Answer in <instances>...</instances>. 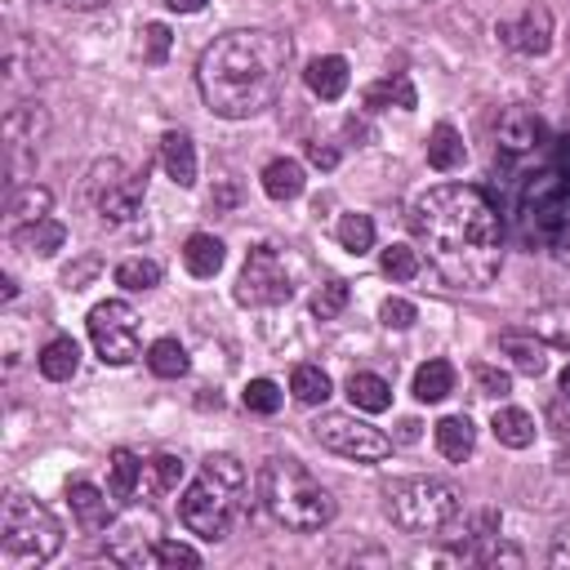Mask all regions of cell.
I'll return each instance as SVG.
<instances>
[{"label": "cell", "mask_w": 570, "mask_h": 570, "mask_svg": "<svg viewBox=\"0 0 570 570\" xmlns=\"http://www.w3.org/2000/svg\"><path fill=\"white\" fill-rule=\"evenodd\" d=\"M410 232L454 289H485L503 267V214L485 187L441 183L410 205Z\"/></svg>", "instance_id": "obj_1"}, {"label": "cell", "mask_w": 570, "mask_h": 570, "mask_svg": "<svg viewBox=\"0 0 570 570\" xmlns=\"http://www.w3.org/2000/svg\"><path fill=\"white\" fill-rule=\"evenodd\" d=\"M289 58H294L289 36L267 27H240L218 36L214 45H205L196 62V85L205 107L223 120H249L267 111L285 85Z\"/></svg>", "instance_id": "obj_2"}, {"label": "cell", "mask_w": 570, "mask_h": 570, "mask_svg": "<svg viewBox=\"0 0 570 570\" xmlns=\"http://www.w3.org/2000/svg\"><path fill=\"white\" fill-rule=\"evenodd\" d=\"M512 178V223L521 245L543 254H570V134L543 138L534 151L517 156Z\"/></svg>", "instance_id": "obj_3"}, {"label": "cell", "mask_w": 570, "mask_h": 570, "mask_svg": "<svg viewBox=\"0 0 570 570\" xmlns=\"http://www.w3.org/2000/svg\"><path fill=\"white\" fill-rule=\"evenodd\" d=\"M254 485H258L263 512H267L276 525H285V530L312 534V530H325V525L334 521V494H330L298 459H289V454L263 459Z\"/></svg>", "instance_id": "obj_4"}, {"label": "cell", "mask_w": 570, "mask_h": 570, "mask_svg": "<svg viewBox=\"0 0 570 570\" xmlns=\"http://www.w3.org/2000/svg\"><path fill=\"white\" fill-rule=\"evenodd\" d=\"M245 512V468L232 454H209L200 463V472L191 476V485L178 494V521L205 539L218 543L232 534L236 517Z\"/></svg>", "instance_id": "obj_5"}, {"label": "cell", "mask_w": 570, "mask_h": 570, "mask_svg": "<svg viewBox=\"0 0 570 570\" xmlns=\"http://www.w3.org/2000/svg\"><path fill=\"white\" fill-rule=\"evenodd\" d=\"M383 512L401 534H441L463 512V494L445 476H401L383 485Z\"/></svg>", "instance_id": "obj_6"}, {"label": "cell", "mask_w": 570, "mask_h": 570, "mask_svg": "<svg viewBox=\"0 0 570 570\" xmlns=\"http://www.w3.org/2000/svg\"><path fill=\"white\" fill-rule=\"evenodd\" d=\"M58 548H62L58 517L45 503H36L31 494H9L4 517H0V566L4 570L40 566V561L58 557Z\"/></svg>", "instance_id": "obj_7"}, {"label": "cell", "mask_w": 570, "mask_h": 570, "mask_svg": "<svg viewBox=\"0 0 570 570\" xmlns=\"http://www.w3.org/2000/svg\"><path fill=\"white\" fill-rule=\"evenodd\" d=\"M85 196L94 200L102 223H129L142 209V196H147V165L142 169H125L116 156H107V160H98L89 169Z\"/></svg>", "instance_id": "obj_8"}, {"label": "cell", "mask_w": 570, "mask_h": 570, "mask_svg": "<svg viewBox=\"0 0 570 570\" xmlns=\"http://www.w3.org/2000/svg\"><path fill=\"white\" fill-rule=\"evenodd\" d=\"M316 445H325L330 454H343L352 463H383L392 454V436H383L374 423L343 414V410H321L312 423Z\"/></svg>", "instance_id": "obj_9"}, {"label": "cell", "mask_w": 570, "mask_h": 570, "mask_svg": "<svg viewBox=\"0 0 570 570\" xmlns=\"http://www.w3.org/2000/svg\"><path fill=\"white\" fill-rule=\"evenodd\" d=\"M89 343L94 352L107 361V365H129L142 347V325H138V312L125 303V298H107L89 312Z\"/></svg>", "instance_id": "obj_10"}, {"label": "cell", "mask_w": 570, "mask_h": 570, "mask_svg": "<svg viewBox=\"0 0 570 570\" xmlns=\"http://www.w3.org/2000/svg\"><path fill=\"white\" fill-rule=\"evenodd\" d=\"M294 294L289 285V272H285V258L276 245H254L245 254V267L236 276V303L240 307H276Z\"/></svg>", "instance_id": "obj_11"}, {"label": "cell", "mask_w": 570, "mask_h": 570, "mask_svg": "<svg viewBox=\"0 0 570 570\" xmlns=\"http://www.w3.org/2000/svg\"><path fill=\"white\" fill-rule=\"evenodd\" d=\"M45 134H49V111L40 102H13L4 111V165L13 187H22V174L36 165Z\"/></svg>", "instance_id": "obj_12"}, {"label": "cell", "mask_w": 570, "mask_h": 570, "mask_svg": "<svg viewBox=\"0 0 570 570\" xmlns=\"http://www.w3.org/2000/svg\"><path fill=\"white\" fill-rule=\"evenodd\" d=\"M499 36H503L508 49L539 58V53L552 49V13H548L543 4H525L512 22H499Z\"/></svg>", "instance_id": "obj_13"}, {"label": "cell", "mask_w": 570, "mask_h": 570, "mask_svg": "<svg viewBox=\"0 0 570 570\" xmlns=\"http://www.w3.org/2000/svg\"><path fill=\"white\" fill-rule=\"evenodd\" d=\"M543 138H548V125H543L534 111H525V107H508V111L499 116V134H494V142H499V156H503V160H517V156L534 151Z\"/></svg>", "instance_id": "obj_14"}, {"label": "cell", "mask_w": 570, "mask_h": 570, "mask_svg": "<svg viewBox=\"0 0 570 570\" xmlns=\"http://www.w3.org/2000/svg\"><path fill=\"white\" fill-rule=\"evenodd\" d=\"M67 503H71V517L80 521V530L98 534V530L111 525V499L94 481H71L67 485Z\"/></svg>", "instance_id": "obj_15"}, {"label": "cell", "mask_w": 570, "mask_h": 570, "mask_svg": "<svg viewBox=\"0 0 570 570\" xmlns=\"http://www.w3.org/2000/svg\"><path fill=\"white\" fill-rule=\"evenodd\" d=\"M303 80H307V89L321 98V102H338L343 94H347V58H338V53H325V58H312L307 62V71H303Z\"/></svg>", "instance_id": "obj_16"}, {"label": "cell", "mask_w": 570, "mask_h": 570, "mask_svg": "<svg viewBox=\"0 0 570 570\" xmlns=\"http://www.w3.org/2000/svg\"><path fill=\"white\" fill-rule=\"evenodd\" d=\"M499 352L512 361V370H521L530 379H539L548 370V347L534 338V330H508V334H499Z\"/></svg>", "instance_id": "obj_17"}, {"label": "cell", "mask_w": 570, "mask_h": 570, "mask_svg": "<svg viewBox=\"0 0 570 570\" xmlns=\"http://www.w3.org/2000/svg\"><path fill=\"white\" fill-rule=\"evenodd\" d=\"M361 107H365V111H387V107L414 111V107H419V94H414L410 76L396 71V76H383V80L365 85V89H361Z\"/></svg>", "instance_id": "obj_18"}, {"label": "cell", "mask_w": 570, "mask_h": 570, "mask_svg": "<svg viewBox=\"0 0 570 570\" xmlns=\"http://www.w3.org/2000/svg\"><path fill=\"white\" fill-rule=\"evenodd\" d=\"M160 165H165V174H169L178 187H191V183H196V142H191V134L169 129V134L160 138Z\"/></svg>", "instance_id": "obj_19"}, {"label": "cell", "mask_w": 570, "mask_h": 570, "mask_svg": "<svg viewBox=\"0 0 570 570\" xmlns=\"http://www.w3.org/2000/svg\"><path fill=\"white\" fill-rule=\"evenodd\" d=\"M432 441H436V450H441L450 463H463V459L476 450V428H472L468 414H445V419L432 428Z\"/></svg>", "instance_id": "obj_20"}, {"label": "cell", "mask_w": 570, "mask_h": 570, "mask_svg": "<svg viewBox=\"0 0 570 570\" xmlns=\"http://www.w3.org/2000/svg\"><path fill=\"white\" fill-rule=\"evenodd\" d=\"M9 240L27 254H40V258H53L62 245H67V227L58 218H40V223H27V227H13Z\"/></svg>", "instance_id": "obj_21"}, {"label": "cell", "mask_w": 570, "mask_h": 570, "mask_svg": "<svg viewBox=\"0 0 570 570\" xmlns=\"http://www.w3.org/2000/svg\"><path fill=\"white\" fill-rule=\"evenodd\" d=\"M223 240L218 236H209V232H191L187 240H183V267L196 276V281H209V276H218V267H223Z\"/></svg>", "instance_id": "obj_22"}, {"label": "cell", "mask_w": 570, "mask_h": 570, "mask_svg": "<svg viewBox=\"0 0 570 570\" xmlns=\"http://www.w3.org/2000/svg\"><path fill=\"white\" fill-rule=\"evenodd\" d=\"M490 428H494L499 445H508V450H525V445H534V436H539L534 414L521 410V405H503V410H494Z\"/></svg>", "instance_id": "obj_23"}, {"label": "cell", "mask_w": 570, "mask_h": 570, "mask_svg": "<svg viewBox=\"0 0 570 570\" xmlns=\"http://www.w3.org/2000/svg\"><path fill=\"white\" fill-rule=\"evenodd\" d=\"M36 365H40V374H45L49 383H67V379L80 370V347H76V338H67V334L49 338V343L40 347Z\"/></svg>", "instance_id": "obj_24"}, {"label": "cell", "mask_w": 570, "mask_h": 570, "mask_svg": "<svg viewBox=\"0 0 570 570\" xmlns=\"http://www.w3.org/2000/svg\"><path fill=\"white\" fill-rule=\"evenodd\" d=\"M303 165L298 160H289V156H276V160H267L263 165V191L272 196V200H294V196H303Z\"/></svg>", "instance_id": "obj_25"}, {"label": "cell", "mask_w": 570, "mask_h": 570, "mask_svg": "<svg viewBox=\"0 0 570 570\" xmlns=\"http://www.w3.org/2000/svg\"><path fill=\"white\" fill-rule=\"evenodd\" d=\"M450 392H454V365H450L445 356H432V361H423V365L414 370V396H419V401L436 405V401H445Z\"/></svg>", "instance_id": "obj_26"}, {"label": "cell", "mask_w": 570, "mask_h": 570, "mask_svg": "<svg viewBox=\"0 0 570 570\" xmlns=\"http://www.w3.org/2000/svg\"><path fill=\"white\" fill-rule=\"evenodd\" d=\"M107 468H111V481H107V494L116 499V503H125V499H134V490H138V481H142V472H147V463L134 454V450H111V459H107Z\"/></svg>", "instance_id": "obj_27"}, {"label": "cell", "mask_w": 570, "mask_h": 570, "mask_svg": "<svg viewBox=\"0 0 570 570\" xmlns=\"http://www.w3.org/2000/svg\"><path fill=\"white\" fill-rule=\"evenodd\" d=\"M463 156H468V147H463L459 129L441 120V125L428 134V165H432L436 174H450V169H459V165H463Z\"/></svg>", "instance_id": "obj_28"}, {"label": "cell", "mask_w": 570, "mask_h": 570, "mask_svg": "<svg viewBox=\"0 0 570 570\" xmlns=\"http://www.w3.org/2000/svg\"><path fill=\"white\" fill-rule=\"evenodd\" d=\"M49 205H53L49 187H36V183L13 187V196H9V232H13V227H27V223L49 218Z\"/></svg>", "instance_id": "obj_29"}, {"label": "cell", "mask_w": 570, "mask_h": 570, "mask_svg": "<svg viewBox=\"0 0 570 570\" xmlns=\"http://www.w3.org/2000/svg\"><path fill=\"white\" fill-rule=\"evenodd\" d=\"M347 396H352V405H356L361 414H383V410L392 405L387 379H379V374H370V370H361V374L347 379Z\"/></svg>", "instance_id": "obj_30"}, {"label": "cell", "mask_w": 570, "mask_h": 570, "mask_svg": "<svg viewBox=\"0 0 570 570\" xmlns=\"http://www.w3.org/2000/svg\"><path fill=\"white\" fill-rule=\"evenodd\" d=\"M147 370H151L156 379H183V374L191 370L187 347H183L178 338H156V343L147 347Z\"/></svg>", "instance_id": "obj_31"}, {"label": "cell", "mask_w": 570, "mask_h": 570, "mask_svg": "<svg viewBox=\"0 0 570 570\" xmlns=\"http://www.w3.org/2000/svg\"><path fill=\"white\" fill-rule=\"evenodd\" d=\"M289 392H294L298 405H325L330 392H334V383H330V374H325L321 365H294V374H289Z\"/></svg>", "instance_id": "obj_32"}, {"label": "cell", "mask_w": 570, "mask_h": 570, "mask_svg": "<svg viewBox=\"0 0 570 570\" xmlns=\"http://www.w3.org/2000/svg\"><path fill=\"white\" fill-rule=\"evenodd\" d=\"M334 236H338V245L347 249V254H370L374 249V218L370 214H343L338 218V227H334Z\"/></svg>", "instance_id": "obj_33"}, {"label": "cell", "mask_w": 570, "mask_h": 570, "mask_svg": "<svg viewBox=\"0 0 570 570\" xmlns=\"http://www.w3.org/2000/svg\"><path fill=\"white\" fill-rule=\"evenodd\" d=\"M116 285L142 294V289H156L160 285V263L156 258H125L116 263Z\"/></svg>", "instance_id": "obj_34"}, {"label": "cell", "mask_w": 570, "mask_h": 570, "mask_svg": "<svg viewBox=\"0 0 570 570\" xmlns=\"http://www.w3.org/2000/svg\"><path fill=\"white\" fill-rule=\"evenodd\" d=\"M530 330H539L548 343H561L570 347V303H552V307H539L530 316Z\"/></svg>", "instance_id": "obj_35"}, {"label": "cell", "mask_w": 570, "mask_h": 570, "mask_svg": "<svg viewBox=\"0 0 570 570\" xmlns=\"http://www.w3.org/2000/svg\"><path fill=\"white\" fill-rule=\"evenodd\" d=\"M281 401H285V392H281L272 379H249L245 392H240V405H245L249 414H276Z\"/></svg>", "instance_id": "obj_36"}, {"label": "cell", "mask_w": 570, "mask_h": 570, "mask_svg": "<svg viewBox=\"0 0 570 570\" xmlns=\"http://www.w3.org/2000/svg\"><path fill=\"white\" fill-rule=\"evenodd\" d=\"M347 298H352V289H347V281H325L316 294H312V316H321V321H334L343 307H347Z\"/></svg>", "instance_id": "obj_37"}, {"label": "cell", "mask_w": 570, "mask_h": 570, "mask_svg": "<svg viewBox=\"0 0 570 570\" xmlns=\"http://www.w3.org/2000/svg\"><path fill=\"white\" fill-rule=\"evenodd\" d=\"M379 263H383V276H392V281H414L419 276V249H410V245H387Z\"/></svg>", "instance_id": "obj_38"}, {"label": "cell", "mask_w": 570, "mask_h": 570, "mask_svg": "<svg viewBox=\"0 0 570 570\" xmlns=\"http://www.w3.org/2000/svg\"><path fill=\"white\" fill-rule=\"evenodd\" d=\"M169 45H174V31H169L165 22H147V27H142V62L160 67V62L169 58Z\"/></svg>", "instance_id": "obj_39"}, {"label": "cell", "mask_w": 570, "mask_h": 570, "mask_svg": "<svg viewBox=\"0 0 570 570\" xmlns=\"http://www.w3.org/2000/svg\"><path fill=\"white\" fill-rule=\"evenodd\" d=\"M151 561L156 566H200V552L178 543V539H156L151 543Z\"/></svg>", "instance_id": "obj_40"}, {"label": "cell", "mask_w": 570, "mask_h": 570, "mask_svg": "<svg viewBox=\"0 0 570 570\" xmlns=\"http://www.w3.org/2000/svg\"><path fill=\"white\" fill-rule=\"evenodd\" d=\"M472 379H476V392H481V396L503 401V396L512 392V374H508V370H499V365H476V370H472Z\"/></svg>", "instance_id": "obj_41"}, {"label": "cell", "mask_w": 570, "mask_h": 570, "mask_svg": "<svg viewBox=\"0 0 570 570\" xmlns=\"http://www.w3.org/2000/svg\"><path fill=\"white\" fill-rule=\"evenodd\" d=\"M147 472H151V490L165 494V490H174V485L183 481V459H174V454H156V459L147 463Z\"/></svg>", "instance_id": "obj_42"}, {"label": "cell", "mask_w": 570, "mask_h": 570, "mask_svg": "<svg viewBox=\"0 0 570 570\" xmlns=\"http://www.w3.org/2000/svg\"><path fill=\"white\" fill-rule=\"evenodd\" d=\"M379 321H383L387 330H410V325L419 321V307H414L410 298H383V307H379Z\"/></svg>", "instance_id": "obj_43"}, {"label": "cell", "mask_w": 570, "mask_h": 570, "mask_svg": "<svg viewBox=\"0 0 570 570\" xmlns=\"http://www.w3.org/2000/svg\"><path fill=\"white\" fill-rule=\"evenodd\" d=\"M307 160H312L316 169H334V165H338V151H334L330 142H307Z\"/></svg>", "instance_id": "obj_44"}, {"label": "cell", "mask_w": 570, "mask_h": 570, "mask_svg": "<svg viewBox=\"0 0 570 570\" xmlns=\"http://www.w3.org/2000/svg\"><path fill=\"white\" fill-rule=\"evenodd\" d=\"M548 561H552V566H570V525H566V530L552 539V552H548Z\"/></svg>", "instance_id": "obj_45"}, {"label": "cell", "mask_w": 570, "mask_h": 570, "mask_svg": "<svg viewBox=\"0 0 570 570\" xmlns=\"http://www.w3.org/2000/svg\"><path fill=\"white\" fill-rule=\"evenodd\" d=\"M419 428H423L419 419H401L396 423V441H419Z\"/></svg>", "instance_id": "obj_46"}, {"label": "cell", "mask_w": 570, "mask_h": 570, "mask_svg": "<svg viewBox=\"0 0 570 570\" xmlns=\"http://www.w3.org/2000/svg\"><path fill=\"white\" fill-rule=\"evenodd\" d=\"M174 13H200L205 9V0H165Z\"/></svg>", "instance_id": "obj_47"}, {"label": "cell", "mask_w": 570, "mask_h": 570, "mask_svg": "<svg viewBox=\"0 0 570 570\" xmlns=\"http://www.w3.org/2000/svg\"><path fill=\"white\" fill-rule=\"evenodd\" d=\"M45 4H58V9H98L102 0H45Z\"/></svg>", "instance_id": "obj_48"}, {"label": "cell", "mask_w": 570, "mask_h": 570, "mask_svg": "<svg viewBox=\"0 0 570 570\" xmlns=\"http://www.w3.org/2000/svg\"><path fill=\"white\" fill-rule=\"evenodd\" d=\"M0 285H4V289H0V298H4V303H9V298H13V294H18V281H13V276H4V281H0Z\"/></svg>", "instance_id": "obj_49"}, {"label": "cell", "mask_w": 570, "mask_h": 570, "mask_svg": "<svg viewBox=\"0 0 570 570\" xmlns=\"http://www.w3.org/2000/svg\"><path fill=\"white\" fill-rule=\"evenodd\" d=\"M561 396H566V401H570V365H566V370H561Z\"/></svg>", "instance_id": "obj_50"}]
</instances>
